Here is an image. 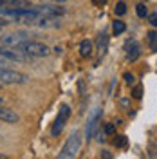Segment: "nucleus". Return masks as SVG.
<instances>
[{
	"label": "nucleus",
	"mask_w": 157,
	"mask_h": 159,
	"mask_svg": "<svg viewBox=\"0 0 157 159\" xmlns=\"http://www.w3.org/2000/svg\"><path fill=\"white\" fill-rule=\"evenodd\" d=\"M0 56H4L9 61H29V60H33L25 52H22L18 47H6V45H0Z\"/></svg>",
	"instance_id": "nucleus-6"
},
{
	"label": "nucleus",
	"mask_w": 157,
	"mask_h": 159,
	"mask_svg": "<svg viewBox=\"0 0 157 159\" xmlns=\"http://www.w3.org/2000/svg\"><path fill=\"white\" fill-rule=\"evenodd\" d=\"M98 47H99V54L101 56H105L108 51V34L107 33H101L98 38Z\"/></svg>",
	"instance_id": "nucleus-12"
},
{
	"label": "nucleus",
	"mask_w": 157,
	"mask_h": 159,
	"mask_svg": "<svg viewBox=\"0 0 157 159\" xmlns=\"http://www.w3.org/2000/svg\"><path fill=\"white\" fill-rule=\"evenodd\" d=\"M25 40H29V36L24 31H20V33H9V34H2L0 36V45H6V47H20Z\"/></svg>",
	"instance_id": "nucleus-5"
},
{
	"label": "nucleus",
	"mask_w": 157,
	"mask_h": 159,
	"mask_svg": "<svg viewBox=\"0 0 157 159\" xmlns=\"http://www.w3.org/2000/svg\"><path fill=\"white\" fill-rule=\"evenodd\" d=\"M99 118H101V110H96V114L92 116V118L88 119V125H87V132H85V136H87V141L92 136H94V130H96V127H98L99 123Z\"/></svg>",
	"instance_id": "nucleus-11"
},
{
	"label": "nucleus",
	"mask_w": 157,
	"mask_h": 159,
	"mask_svg": "<svg viewBox=\"0 0 157 159\" xmlns=\"http://www.w3.org/2000/svg\"><path fill=\"white\" fill-rule=\"evenodd\" d=\"M79 147H81V136H79V132H74V134L67 139V143L63 145V148H61V152L58 154V157L60 159L76 157V154L79 152Z\"/></svg>",
	"instance_id": "nucleus-3"
},
{
	"label": "nucleus",
	"mask_w": 157,
	"mask_h": 159,
	"mask_svg": "<svg viewBox=\"0 0 157 159\" xmlns=\"http://www.w3.org/2000/svg\"><path fill=\"white\" fill-rule=\"evenodd\" d=\"M114 145H116L118 148H123V147H127V138H125V136H119V138L114 141Z\"/></svg>",
	"instance_id": "nucleus-19"
},
{
	"label": "nucleus",
	"mask_w": 157,
	"mask_h": 159,
	"mask_svg": "<svg viewBox=\"0 0 157 159\" xmlns=\"http://www.w3.org/2000/svg\"><path fill=\"white\" fill-rule=\"evenodd\" d=\"M29 81V76L18 72V70H13L9 67H0V83L2 85H24Z\"/></svg>",
	"instance_id": "nucleus-1"
},
{
	"label": "nucleus",
	"mask_w": 157,
	"mask_h": 159,
	"mask_svg": "<svg viewBox=\"0 0 157 159\" xmlns=\"http://www.w3.org/2000/svg\"><path fill=\"white\" fill-rule=\"evenodd\" d=\"M0 121L2 123H9V125H16V123H20V116L13 109L4 107L0 103Z\"/></svg>",
	"instance_id": "nucleus-8"
},
{
	"label": "nucleus",
	"mask_w": 157,
	"mask_h": 159,
	"mask_svg": "<svg viewBox=\"0 0 157 159\" xmlns=\"http://www.w3.org/2000/svg\"><path fill=\"white\" fill-rule=\"evenodd\" d=\"M43 2H52V4H65L67 0H43Z\"/></svg>",
	"instance_id": "nucleus-23"
},
{
	"label": "nucleus",
	"mask_w": 157,
	"mask_h": 159,
	"mask_svg": "<svg viewBox=\"0 0 157 159\" xmlns=\"http://www.w3.org/2000/svg\"><path fill=\"white\" fill-rule=\"evenodd\" d=\"M108 0H94V4H98V6H103V4H107Z\"/></svg>",
	"instance_id": "nucleus-25"
},
{
	"label": "nucleus",
	"mask_w": 157,
	"mask_h": 159,
	"mask_svg": "<svg viewBox=\"0 0 157 159\" xmlns=\"http://www.w3.org/2000/svg\"><path fill=\"white\" fill-rule=\"evenodd\" d=\"M22 52H25L31 58H45L51 52V49L45 45V43H40V42H31V40H25L22 45L18 47Z\"/></svg>",
	"instance_id": "nucleus-2"
},
{
	"label": "nucleus",
	"mask_w": 157,
	"mask_h": 159,
	"mask_svg": "<svg viewBox=\"0 0 157 159\" xmlns=\"http://www.w3.org/2000/svg\"><path fill=\"white\" fill-rule=\"evenodd\" d=\"M33 7V6H31ZM33 9L36 11L38 15L42 16H51V18H58L61 15H65V7H61V6H51V4H42V6H34Z\"/></svg>",
	"instance_id": "nucleus-7"
},
{
	"label": "nucleus",
	"mask_w": 157,
	"mask_h": 159,
	"mask_svg": "<svg viewBox=\"0 0 157 159\" xmlns=\"http://www.w3.org/2000/svg\"><path fill=\"white\" fill-rule=\"evenodd\" d=\"M141 96H143V85H136L134 90H132V98L134 99H141Z\"/></svg>",
	"instance_id": "nucleus-18"
},
{
	"label": "nucleus",
	"mask_w": 157,
	"mask_h": 159,
	"mask_svg": "<svg viewBox=\"0 0 157 159\" xmlns=\"http://www.w3.org/2000/svg\"><path fill=\"white\" fill-rule=\"evenodd\" d=\"M136 13H137L139 18L148 16V11H146V7H145V4H137V6H136Z\"/></svg>",
	"instance_id": "nucleus-16"
},
{
	"label": "nucleus",
	"mask_w": 157,
	"mask_h": 159,
	"mask_svg": "<svg viewBox=\"0 0 157 159\" xmlns=\"http://www.w3.org/2000/svg\"><path fill=\"white\" fill-rule=\"evenodd\" d=\"M125 49H127V58L130 61H136L139 58V54H141V47H139V43L136 40H127Z\"/></svg>",
	"instance_id": "nucleus-10"
},
{
	"label": "nucleus",
	"mask_w": 157,
	"mask_h": 159,
	"mask_svg": "<svg viewBox=\"0 0 157 159\" xmlns=\"http://www.w3.org/2000/svg\"><path fill=\"white\" fill-rule=\"evenodd\" d=\"M101 156H103V157H105V159H110V157H112V156L108 154L107 150H103V152H101Z\"/></svg>",
	"instance_id": "nucleus-24"
},
{
	"label": "nucleus",
	"mask_w": 157,
	"mask_h": 159,
	"mask_svg": "<svg viewBox=\"0 0 157 159\" xmlns=\"http://www.w3.org/2000/svg\"><path fill=\"white\" fill-rule=\"evenodd\" d=\"M148 40H150L152 51H154V52H157V33H155V31H150V33H148Z\"/></svg>",
	"instance_id": "nucleus-15"
},
{
	"label": "nucleus",
	"mask_w": 157,
	"mask_h": 159,
	"mask_svg": "<svg viewBox=\"0 0 157 159\" xmlns=\"http://www.w3.org/2000/svg\"><path fill=\"white\" fill-rule=\"evenodd\" d=\"M127 31V24L125 22H121V20H116L114 24H112V33L118 36V34H123Z\"/></svg>",
	"instance_id": "nucleus-14"
},
{
	"label": "nucleus",
	"mask_w": 157,
	"mask_h": 159,
	"mask_svg": "<svg viewBox=\"0 0 157 159\" xmlns=\"http://www.w3.org/2000/svg\"><path fill=\"white\" fill-rule=\"evenodd\" d=\"M69 118H70V107L67 103H63L58 110V116L54 119V125H52V129H51V134H52V136H60Z\"/></svg>",
	"instance_id": "nucleus-4"
},
{
	"label": "nucleus",
	"mask_w": 157,
	"mask_h": 159,
	"mask_svg": "<svg viewBox=\"0 0 157 159\" xmlns=\"http://www.w3.org/2000/svg\"><path fill=\"white\" fill-rule=\"evenodd\" d=\"M125 13H127V4H125V2H118V4H116V15H118V16H123Z\"/></svg>",
	"instance_id": "nucleus-17"
},
{
	"label": "nucleus",
	"mask_w": 157,
	"mask_h": 159,
	"mask_svg": "<svg viewBox=\"0 0 157 159\" xmlns=\"http://www.w3.org/2000/svg\"><path fill=\"white\" fill-rule=\"evenodd\" d=\"M2 9H29L31 0H0Z\"/></svg>",
	"instance_id": "nucleus-9"
},
{
	"label": "nucleus",
	"mask_w": 157,
	"mask_h": 159,
	"mask_svg": "<svg viewBox=\"0 0 157 159\" xmlns=\"http://www.w3.org/2000/svg\"><path fill=\"white\" fill-rule=\"evenodd\" d=\"M79 54L83 56V58H87L92 54V42L90 40H83L81 43H79Z\"/></svg>",
	"instance_id": "nucleus-13"
},
{
	"label": "nucleus",
	"mask_w": 157,
	"mask_h": 159,
	"mask_svg": "<svg viewBox=\"0 0 157 159\" xmlns=\"http://www.w3.org/2000/svg\"><path fill=\"white\" fill-rule=\"evenodd\" d=\"M148 22H150L154 27H157V13H150V15H148Z\"/></svg>",
	"instance_id": "nucleus-22"
},
{
	"label": "nucleus",
	"mask_w": 157,
	"mask_h": 159,
	"mask_svg": "<svg viewBox=\"0 0 157 159\" xmlns=\"http://www.w3.org/2000/svg\"><path fill=\"white\" fill-rule=\"evenodd\" d=\"M0 159H6V156H4V154H0Z\"/></svg>",
	"instance_id": "nucleus-26"
},
{
	"label": "nucleus",
	"mask_w": 157,
	"mask_h": 159,
	"mask_svg": "<svg viewBox=\"0 0 157 159\" xmlns=\"http://www.w3.org/2000/svg\"><path fill=\"white\" fill-rule=\"evenodd\" d=\"M114 132H116V123H108V125H105V134L112 136Z\"/></svg>",
	"instance_id": "nucleus-20"
},
{
	"label": "nucleus",
	"mask_w": 157,
	"mask_h": 159,
	"mask_svg": "<svg viewBox=\"0 0 157 159\" xmlns=\"http://www.w3.org/2000/svg\"><path fill=\"white\" fill-rule=\"evenodd\" d=\"M0 103H2V98H0Z\"/></svg>",
	"instance_id": "nucleus-27"
},
{
	"label": "nucleus",
	"mask_w": 157,
	"mask_h": 159,
	"mask_svg": "<svg viewBox=\"0 0 157 159\" xmlns=\"http://www.w3.org/2000/svg\"><path fill=\"white\" fill-rule=\"evenodd\" d=\"M123 78H125V81H127L128 85H132V83L136 81V78H134V74H132V72H125V76H123Z\"/></svg>",
	"instance_id": "nucleus-21"
}]
</instances>
